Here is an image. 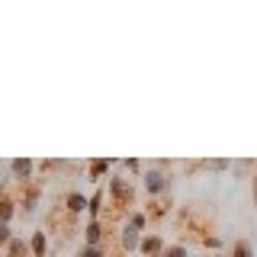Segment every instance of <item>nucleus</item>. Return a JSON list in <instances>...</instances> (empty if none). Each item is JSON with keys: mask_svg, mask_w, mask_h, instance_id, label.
Wrapping results in <instances>:
<instances>
[{"mask_svg": "<svg viewBox=\"0 0 257 257\" xmlns=\"http://www.w3.org/2000/svg\"><path fill=\"white\" fill-rule=\"evenodd\" d=\"M203 247H209V251H215V247H222V241L215 235H203Z\"/></svg>", "mask_w": 257, "mask_h": 257, "instance_id": "obj_18", "label": "nucleus"}, {"mask_svg": "<svg viewBox=\"0 0 257 257\" xmlns=\"http://www.w3.org/2000/svg\"><path fill=\"white\" fill-rule=\"evenodd\" d=\"M64 203H68V212H74V215L87 209V199L80 196V193H68V196H64Z\"/></svg>", "mask_w": 257, "mask_h": 257, "instance_id": "obj_9", "label": "nucleus"}, {"mask_svg": "<svg viewBox=\"0 0 257 257\" xmlns=\"http://www.w3.org/2000/svg\"><path fill=\"white\" fill-rule=\"evenodd\" d=\"M109 190H112V196L119 199V203H132V183L125 180V177H109Z\"/></svg>", "mask_w": 257, "mask_h": 257, "instance_id": "obj_2", "label": "nucleus"}, {"mask_svg": "<svg viewBox=\"0 0 257 257\" xmlns=\"http://www.w3.org/2000/svg\"><path fill=\"white\" fill-rule=\"evenodd\" d=\"M119 244H122V251H139L142 247V231L132 228V225H125L122 235H119Z\"/></svg>", "mask_w": 257, "mask_h": 257, "instance_id": "obj_4", "label": "nucleus"}, {"mask_svg": "<svg viewBox=\"0 0 257 257\" xmlns=\"http://www.w3.org/2000/svg\"><path fill=\"white\" fill-rule=\"evenodd\" d=\"M7 257H32V251L23 238H13L10 244H7Z\"/></svg>", "mask_w": 257, "mask_h": 257, "instance_id": "obj_8", "label": "nucleus"}, {"mask_svg": "<svg viewBox=\"0 0 257 257\" xmlns=\"http://www.w3.org/2000/svg\"><path fill=\"white\" fill-rule=\"evenodd\" d=\"M109 167H112V161H106V158H103V161H93V164H90V180H93V183H100V177L106 174Z\"/></svg>", "mask_w": 257, "mask_h": 257, "instance_id": "obj_11", "label": "nucleus"}, {"mask_svg": "<svg viewBox=\"0 0 257 257\" xmlns=\"http://www.w3.org/2000/svg\"><path fill=\"white\" fill-rule=\"evenodd\" d=\"M77 257H106V247H84Z\"/></svg>", "mask_w": 257, "mask_h": 257, "instance_id": "obj_16", "label": "nucleus"}, {"mask_svg": "<svg viewBox=\"0 0 257 257\" xmlns=\"http://www.w3.org/2000/svg\"><path fill=\"white\" fill-rule=\"evenodd\" d=\"M145 190L151 193V196H161V193L167 190V174L164 171H145Z\"/></svg>", "mask_w": 257, "mask_h": 257, "instance_id": "obj_1", "label": "nucleus"}, {"mask_svg": "<svg viewBox=\"0 0 257 257\" xmlns=\"http://www.w3.org/2000/svg\"><path fill=\"white\" fill-rule=\"evenodd\" d=\"M139 251L145 257H161V254H164V241H161L158 235H148V238H142V247H139Z\"/></svg>", "mask_w": 257, "mask_h": 257, "instance_id": "obj_5", "label": "nucleus"}, {"mask_svg": "<svg viewBox=\"0 0 257 257\" xmlns=\"http://www.w3.org/2000/svg\"><path fill=\"white\" fill-rule=\"evenodd\" d=\"M13 212H16V203H13V199H0V222H4V225H10Z\"/></svg>", "mask_w": 257, "mask_h": 257, "instance_id": "obj_12", "label": "nucleus"}, {"mask_svg": "<svg viewBox=\"0 0 257 257\" xmlns=\"http://www.w3.org/2000/svg\"><path fill=\"white\" fill-rule=\"evenodd\" d=\"M103 222L100 219H93L90 225H87V247H103Z\"/></svg>", "mask_w": 257, "mask_h": 257, "instance_id": "obj_7", "label": "nucleus"}, {"mask_svg": "<svg viewBox=\"0 0 257 257\" xmlns=\"http://www.w3.org/2000/svg\"><path fill=\"white\" fill-rule=\"evenodd\" d=\"M215 257H222V254H215Z\"/></svg>", "mask_w": 257, "mask_h": 257, "instance_id": "obj_22", "label": "nucleus"}, {"mask_svg": "<svg viewBox=\"0 0 257 257\" xmlns=\"http://www.w3.org/2000/svg\"><path fill=\"white\" fill-rule=\"evenodd\" d=\"M122 167H125V171H132V174H139V171H142L139 161H122Z\"/></svg>", "mask_w": 257, "mask_h": 257, "instance_id": "obj_20", "label": "nucleus"}, {"mask_svg": "<svg viewBox=\"0 0 257 257\" xmlns=\"http://www.w3.org/2000/svg\"><path fill=\"white\" fill-rule=\"evenodd\" d=\"M231 257H254V247L247 241H235L231 244Z\"/></svg>", "mask_w": 257, "mask_h": 257, "instance_id": "obj_13", "label": "nucleus"}, {"mask_svg": "<svg viewBox=\"0 0 257 257\" xmlns=\"http://www.w3.org/2000/svg\"><path fill=\"white\" fill-rule=\"evenodd\" d=\"M161 257H187V247L183 244H174V247H164V254Z\"/></svg>", "mask_w": 257, "mask_h": 257, "instance_id": "obj_15", "label": "nucleus"}, {"mask_svg": "<svg viewBox=\"0 0 257 257\" xmlns=\"http://www.w3.org/2000/svg\"><path fill=\"white\" fill-rule=\"evenodd\" d=\"M254 199H257V183H254Z\"/></svg>", "mask_w": 257, "mask_h": 257, "instance_id": "obj_21", "label": "nucleus"}, {"mask_svg": "<svg viewBox=\"0 0 257 257\" xmlns=\"http://www.w3.org/2000/svg\"><path fill=\"white\" fill-rule=\"evenodd\" d=\"M100 206H103V190H96L90 199H87V212H90V222L100 219Z\"/></svg>", "mask_w": 257, "mask_h": 257, "instance_id": "obj_10", "label": "nucleus"}, {"mask_svg": "<svg viewBox=\"0 0 257 257\" xmlns=\"http://www.w3.org/2000/svg\"><path fill=\"white\" fill-rule=\"evenodd\" d=\"M209 171H228V161H206Z\"/></svg>", "mask_w": 257, "mask_h": 257, "instance_id": "obj_19", "label": "nucleus"}, {"mask_svg": "<svg viewBox=\"0 0 257 257\" xmlns=\"http://www.w3.org/2000/svg\"><path fill=\"white\" fill-rule=\"evenodd\" d=\"M125 225H132V228L145 231V212H139V209H132V212H128V222H125Z\"/></svg>", "mask_w": 257, "mask_h": 257, "instance_id": "obj_14", "label": "nucleus"}, {"mask_svg": "<svg viewBox=\"0 0 257 257\" xmlns=\"http://www.w3.org/2000/svg\"><path fill=\"white\" fill-rule=\"evenodd\" d=\"M13 238H16V235L10 231V225H4V222H0V244H10Z\"/></svg>", "mask_w": 257, "mask_h": 257, "instance_id": "obj_17", "label": "nucleus"}, {"mask_svg": "<svg viewBox=\"0 0 257 257\" xmlns=\"http://www.w3.org/2000/svg\"><path fill=\"white\" fill-rule=\"evenodd\" d=\"M32 161L29 158H16V161H10V174H13V180H20V183H26L29 177H32Z\"/></svg>", "mask_w": 257, "mask_h": 257, "instance_id": "obj_3", "label": "nucleus"}, {"mask_svg": "<svg viewBox=\"0 0 257 257\" xmlns=\"http://www.w3.org/2000/svg\"><path fill=\"white\" fill-rule=\"evenodd\" d=\"M29 251H32V257H48V235L45 231H32Z\"/></svg>", "mask_w": 257, "mask_h": 257, "instance_id": "obj_6", "label": "nucleus"}]
</instances>
